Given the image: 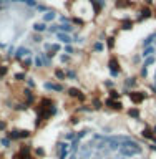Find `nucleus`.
<instances>
[{"label": "nucleus", "instance_id": "nucleus-8", "mask_svg": "<svg viewBox=\"0 0 156 159\" xmlns=\"http://www.w3.org/2000/svg\"><path fill=\"white\" fill-rule=\"evenodd\" d=\"M33 156L37 159H45V156H47V152H45V149L42 146H35L33 148Z\"/></svg>", "mask_w": 156, "mask_h": 159}, {"label": "nucleus", "instance_id": "nucleus-15", "mask_svg": "<svg viewBox=\"0 0 156 159\" xmlns=\"http://www.w3.org/2000/svg\"><path fill=\"white\" fill-rule=\"evenodd\" d=\"M106 45H108V50H113L115 48V37H108L106 38Z\"/></svg>", "mask_w": 156, "mask_h": 159}, {"label": "nucleus", "instance_id": "nucleus-11", "mask_svg": "<svg viewBox=\"0 0 156 159\" xmlns=\"http://www.w3.org/2000/svg\"><path fill=\"white\" fill-rule=\"evenodd\" d=\"M53 73H55V76L58 78V81H63V80L67 78V75H65V71H63L62 68H55V70H53Z\"/></svg>", "mask_w": 156, "mask_h": 159}, {"label": "nucleus", "instance_id": "nucleus-9", "mask_svg": "<svg viewBox=\"0 0 156 159\" xmlns=\"http://www.w3.org/2000/svg\"><path fill=\"white\" fill-rule=\"evenodd\" d=\"M126 113H128V116L131 119H139V116H141V113H139L138 108H130Z\"/></svg>", "mask_w": 156, "mask_h": 159}, {"label": "nucleus", "instance_id": "nucleus-10", "mask_svg": "<svg viewBox=\"0 0 156 159\" xmlns=\"http://www.w3.org/2000/svg\"><path fill=\"white\" fill-rule=\"evenodd\" d=\"M92 106H93V109H95V111H98V109H102V108L105 106V104H103V101H102V99H98V98H93V99H92Z\"/></svg>", "mask_w": 156, "mask_h": 159}, {"label": "nucleus", "instance_id": "nucleus-5", "mask_svg": "<svg viewBox=\"0 0 156 159\" xmlns=\"http://www.w3.org/2000/svg\"><path fill=\"white\" fill-rule=\"evenodd\" d=\"M67 94H68V98L77 99V101H80V103H83L85 99H87V94H85L80 88H75V86L68 88V89H67Z\"/></svg>", "mask_w": 156, "mask_h": 159}, {"label": "nucleus", "instance_id": "nucleus-14", "mask_svg": "<svg viewBox=\"0 0 156 159\" xmlns=\"http://www.w3.org/2000/svg\"><path fill=\"white\" fill-rule=\"evenodd\" d=\"M8 73V66H5V65H0V78H5Z\"/></svg>", "mask_w": 156, "mask_h": 159}, {"label": "nucleus", "instance_id": "nucleus-2", "mask_svg": "<svg viewBox=\"0 0 156 159\" xmlns=\"http://www.w3.org/2000/svg\"><path fill=\"white\" fill-rule=\"evenodd\" d=\"M128 98H130V101H131L133 104H141L144 103V99L148 98V93L146 91H143V89H133V91H130L128 93Z\"/></svg>", "mask_w": 156, "mask_h": 159}, {"label": "nucleus", "instance_id": "nucleus-12", "mask_svg": "<svg viewBox=\"0 0 156 159\" xmlns=\"http://www.w3.org/2000/svg\"><path fill=\"white\" fill-rule=\"evenodd\" d=\"M108 98L110 99H120V98H121V93L116 91V89H110V91H108Z\"/></svg>", "mask_w": 156, "mask_h": 159}, {"label": "nucleus", "instance_id": "nucleus-4", "mask_svg": "<svg viewBox=\"0 0 156 159\" xmlns=\"http://www.w3.org/2000/svg\"><path fill=\"white\" fill-rule=\"evenodd\" d=\"M108 68L111 70V73L116 76V75L121 73V63H120V58L116 55H111V57L108 58Z\"/></svg>", "mask_w": 156, "mask_h": 159}, {"label": "nucleus", "instance_id": "nucleus-13", "mask_svg": "<svg viewBox=\"0 0 156 159\" xmlns=\"http://www.w3.org/2000/svg\"><path fill=\"white\" fill-rule=\"evenodd\" d=\"M133 25H135V22H131V20H126V22L121 23V30H131Z\"/></svg>", "mask_w": 156, "mask_h": 159}, {"label": "nucleus", "instance_id": "nucleus-18", "mask_svg": "<svg viewBox=\"0 0 156 159\" xmlns=\"http://www.w3.org/2000/svg\"><path fill=\"white\" fill-rule=\"evenodd\" d=\"M35 159H37V157H35Z\"/></svg>", "mask_w": 156, "mask_h": 159}, {"label": "nucleus", "instance_id": "nucleus-3", "mask_svg": "<svg viewBox=\"0 0 156 159\" xmlns=\"http://www.w3.org/2000/svg\"><path fill=\"white\" fill-rule=\"evenodd\" d=\"M103 104H105L108 109H111V111H116V113L125 111V104L120 101V99H110V98H106V99L103 101Z\"/></svg>", "mask_w": 156, "mask_h": 159}, {"label": "nucleus", "instance_id": "nucleus-17", "mask_svg": "<svg viewBox=\"0 0 156 159\" xmlns=\"http://www.w3.org/2000/svg\"><path fill=\"white\" fill-rule=\"evenodd\" d=\"M15 80H17V81H25V73H18V75H15Z\"/></svg>", "mask_w": 156, "mask_h": 159}, {"label": "nucleus", "instance_id": "nucleus-16", "mask_svg": "<svg viewBox=\"0 0 156 159\" xmlns=\"http://www.w3.org/2000/svg\"><path fill=\"white\" fill-rule=\"evenodd\" d=\"M68 123L72 124V126H75V124H78V123H80V116H72Z\"/></svg>", "mask_w": 156, "mask_h": 159}, {"label": "nucleus", "instance_id": "nucleus-1", "mask_svg": "<svg viewBox=\"0 0 156 159\" xmlns=\"http://www.w3.org/2000/svg\"><path fill=\"white\" fill-rule=\"evenodd\" d=\"M35 113H37V121H35V128H42L45 123L55 114V103L52 98L42 96L38 103L35 104Z\"/></svg>", "mask_w": 156, "mask_h": 159}, {"label": "nucleus", "instance_id": "nucleus-7", "mask_svg": "<svg viewBox=\"0 0 156 159\" xmlns=\"http://www.w3.org/2000/svg\"><path fill=\"white\" fill-rule=\"evenodd\" d=\"M135 2H131V0H116L115 2V7L116 8H131V7H135Z\"/></svg>", "mask_w": 156, "mask_h": 159}, {"label": "nucleus", "instance_id": "nucleus-6", "mask_svg": "<svg viewBox=\"0 0 156 159\" xmlns=\"http://www.w3.org/2000/svg\"><path fill=\"white\" fill-rule=\"evenodd\" d=\"M139 20H148V18H151L153 17V12H151V8L148 7V5H144V7L139 8Z\"/></svg>", "mask_w": 156, "mask_h": 159}]
</instances>
